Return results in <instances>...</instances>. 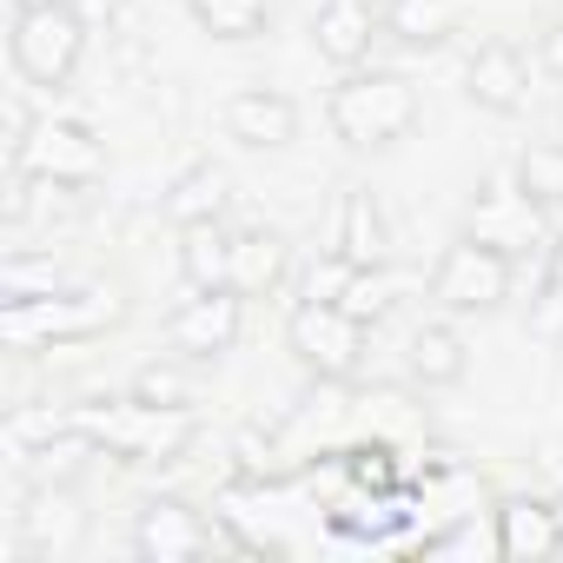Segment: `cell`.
<instances>
[{
	"label": "cell",
	"instance_id": "obj_10",
	"mask_svg": "<svg viewBox=\"0 0 563 563\" xmlns=\"http://www.w3.org/2000/svg\"><path fill=\"white\" fill-rule=\"evenodd\" d=\"M212 543H225V530L186 504V497H146L133 510V550L153 556V563H179V556H206Z\"/></svg>",
	"mask_w": 563,
	"mask_h": 563
},
{
	"label": "cell",
	"instance_id": "obj_8",
	"mask_svg": "<svg viewBox=\"0 0 563 563\" xmlns=\"http://www.w3.org/2000/svg\"><path fill=\"white\" fill-rule=\"evenodd\" d=\"M8 166H27V173H41L47 186H67V192H87V186H100L107 179V140L87 126V120H41L34 133H27V146H21V159H8Z\"/></svg>",
	"mask_w": 563,
	"mask_h": 563
},
{
	"label": "cell",
	"instance_id": "obj_4",
	"mask_svg": "<svg viewBox=\"0 0 563 563\" xmlns=\"http://www.w3.org/2000/svg\"><path fill=\"white\" fill-rule=\"evenodd\" d=\"M424 292H431V306H438L444 319H490V312H504V299L517 292V258L497 252V245H484V239H471V232H457V239L438 252Z\"/></svg>",
	"mask_w": 563,
	"mask_h": 563
},
{
	"label": "cell",
	"instance_id": "obj_5",
	"mask_svg": "<svg viewBox=\"0 0 563 563\" xmlns=\"http://www.w3.org/2000/svg\"><path fill=\"white\" fill-rule=\"evenodd\" d=\"M286 352L299 358V372H312L319 385H352L365 372V352H372V325L345 306H325V299H299L286 312Z\"/></svg>",
	"mask_w": 563,
	"mask_h": 563
},
{
	"label": "cell",
	"instance_id": "obj_13",
	"mask_svg": "<svg viewBox=\"0 0 563 563\" xmlns=\"http://www.w3.org/2000/svg\"><path fill=\"white\" fill-rule=\"evenodd\" d=\"M225 140H239L245 153H278V146H292L299 140V107L292 93H278V87H239L225 100Z\"/></svg>",
	"mask_w": 563,
	"mask_h": 563
},
{
	"label": "cell",
	"instance_id": "obj_18",
	"mask_svg": "<svg viewBox=\"0 0 563 563\" xmlns=\"http://www.w3.org/2000/svg\"><path fill=\"white\" fill-rule=\"evenodd\" d=\"M385 34L411 54H438L451 34H464V0H385Z\"/></svg>",
	"mask_w": 563,
	"mask_h": 563
},
{
	"label": "cell",
	"instance_id": "obj_17",
	"mask_svg": "<svg viewBox=\"0 0 563 563\" xmlns=\"http://www.w3.org/2000/svg\"><path fill=\"white\" fill-rule=\"evenodd\" d=\"M405 365H411V378L424 385V391H444V385H464V372H471V345H464V332H457V319H424L418 332H411V345H405Z\"/></svg>",
	"mask_w": 563,
	"mask_h": 563
},
{
	"label": "cell",
	"instance_id": "obj_29",
	"mask_svg": "<svg viewBox=\"0 0 563 563\" xmlns=\"http://www.w3.org/2000/svg\"><path fill=\"white\" fill-rule=\"evenodd\" d=\"M556 517H563V490H556Z\"/></svg>",
	"mask_w": 563,
	"mask_h": 563
},
{
	"label": "cell",
	"instance_id": "obj_22",
	"mask_svg": "<svg viewBox=\"0 0 563 563\" xmlns=\"http://www.w3.org/2000/svg\"><path fill=\"white\" fill-rule=\"evenodd\" d=\"M530 339L563 345V232H550V245H543V278L530 292Z\"/></svg>",
	"mask_w": 563,
	"mask_h": 563
},
{
	"label": "cell",
	"instance_id": "obj_3",
	"mask_svg": "<svg viewBox=\"0 0 563 563\" xmlns=\"http://www.w3.org/2000/svg\"><path fill=\"white\" fill-rule=\"evenodd\" d=\"M8 60L21 74V87L34 93H60L80 60H87V14L74 0H47V8H14L8 27Z\"/></svg>",
	"mask_w": 563,
	"mask_h": 563
},
{
	"label": "cell",
	"instance_id": "obj_1",
	"mask_svg": "<svg viewBox=\"0 0 563 563\" xmlns=\"http://www.w3.org/2000/svg\"><path fill=\"white\" fill-rule=\"evenodd\" d=\"M126 292L107 286V278H60V286L34 292V299H8L0 306V339H8V352L34 358V352H67V345H93L107 332L126 325Z\"/></svg>",
	"mask_w": 563,
	"mask_h": 563
},
{
	"label": "cell",
	"instance_id": "obj_24",
	"mask_svg": "<svg viewBox=\"0 0 563 563\" xmlns=\"http://www.w3.org/2000/svg\"><path fill=\"white\" fill-rule=\"evenodd\" d=\"M126 391H133L140 405H159V411H192V372H186V358H179V352H173V358L140 365Z\"/></svg>",
	"mask_w": 563,
	"mask_h": 563
},
{
	"label": "cell",
	"instance_id": "obj_25",
	"mask_svg": "<svg viewBox=\"0 0 563 563\" xmlns=\"http://www.w3.org/2000/svg\"><path fill=\"white\" fill-rule=\"evenodd\" d=\"M510 173L523 179V192H530L543 212H563V140H537V146H523Z\"/></svg>",
	"mask_w": 563,
	"mask_h": 563
},
{
	"label": "cell",
	"instance_id": "obj_2",
	"mask_svg": "<svg viewBox=\"0 0 563 563\" xmlns=\"http://www.w3.org/2000/svg\"><path fill=\"white\" fill-rule=\"evenodd\" d=\"M424 120V100L405 74L385 67H352L332 93H325V126L332 140H345L352 153H385L398 140H411Z\"/></svg>",
	"mask_w": 563,
	"mask_h": 563
},
{
	"label": "cell",
	"instance_id": "obj_20",
	"mask_svg": "<svg viewBox=\"0 0 563 563\" xmlns=\"http://www.w3.org/2000/svg\"><path fill=\"white\" fill-rule=\"evenodd\" d=\"M179 272H186V286H225V272H232V232H225V219H206V225L179 232Z\"/></svg>",
	"mask_w": 563,
	"mask_h": 563
},
{
	"label": "cell",
	"instance_id": "obj_26",
	"mask_svg": "<svg viewBox=\"0 0 563 563\" xmlns=\"http://www.w3.org/2000/svg\"><path fill=\"white\" fill-rule=\"evenodd\" d=\"M358 278H365V265H352L345 252H319L312 265H306V278H299V299H325V306H345L352 292H358Z\"/></svg>",
	"mask_w": 563,
	"mask_h": 563
},
{
	"label": "cell",
	"instance_id": "obj_19",
	"mask_svg": "<svg viewBox=\"0 0 563 563\" xmlns=\"http://www.w3.org/2000/svg\"><path fill=\"white\" fill-rule=\"evenodd\" d=\"M232 192H225V173L219 166H186L166 192V219L186 232V225H206V219H225Z\"/></svg>",
	"mask_w": 563,
	"mask_h": 563
},
{
	"label": "cell",
	"instance_id": "obj_27",
	"mask_svg": "<svg viewBox=\"0 0 563 563\" xmlns=\"http://www.w3.org/2000/svg\"><path fill=\"white\" fill-rule=\"evenodd\" d=\"M537 74L563 87V21H550V27L537 34Z\"/></svg>",
	"mask_w": 563,
	"mask_h": 563
},
{
	"label": "cell",
	"instance_id": "obj_15",
	"mask_svg": "<svg viewBox=\"0 0 563 563\" xmlns=\"http://www.w3.org/2000/svg\"><path fill=\"white\" fill-rule=\"evenodd\" d=\"M332 252H345L365 272L391 265V219H385L372 186H345L339 192V206H332Z\"/></svg>",
	"mask_w": 563,
	"mask_h": 563
},
{
	"label": "cell",
	"instance_id": "obj_12",
	"mask_svg": "<svg viewBox=\"0 0 563 563\" xmlns=\"http://www.w3.org/2000/svg\"><path fill=\"white\" fill-rule=\"evenodd\" d=\"M378 34H385V8H372V0H319V14H312V47L339 74L365 67Z\"/></svg>",
	"mask_w": 563,
	"mask_h": 563
},
{
	"label": "cell",
	"instance_id": "obj_21",
	"mask_svg": "<svg viewBox=\"0 0 563 563\" xmlns=\"http://www.w3.org/2000/svg\"><path fill=\"white\" fill-rule=\"evenodd\" d=\"M192 8V21L212 34V41H258L265 27H272V0H186Z\"/></svg>",
	"mask_w": 563,
	"mask_h": 563
},
{
	"label": "cell",
	"instance_id": "obj_7",
	"mask_svg": "<svg viewBox=\"0 0 563 563\" xmlns=\"http://www.w3.org/2000/svg\"><path fill=\"white\" fill-rule=\"evenodd\" d=\"M87 550V510L74 497V484H47L34 477L21 510H14V556H41V563H74Z\"/></svg>",
	"mask_w": 563,
	"mask_h": 563
},
{
	"label": "cell",
	"instance_id": "obj_16",
	"mask_svg": "<svg viewBox=\"0 0 563 563\" xmlns=\"http://www.w3.org/2000/svg\"><path fill=\"white\" fill-rule=\"evenodd\" d=\"M286 278H292V245L278 239L272 225L232 232V272H225V286H232L245 306H252V299H272Z\"/></svg>",
	"mask_w": 563,
	"mask_h": 563
},
{
	"label": "cell",
	"instance_id": "obj_28",
	"mask_svg": "<svg viewBox=\"0 0 563 563\" xmlns=\"http://www.w3.org/2000/svg\"><path fill=\"white\" fill-rule=\"evenodd\" d=\"M14 8H47V0H14Z\"/></svg>",
	"mask_w": 563,
	"mask_h": 563
},
{
	"label": "cell",
	"instance_id": "obj_23",
	"mask_svg": "<svg viewBox=\"0 0 563 563\" xmlns=\"http://www.w3.org/2000/svg\"><path fill=\"white\" fill-rule=\"evenodd\" d=\"M67 424H74V405H14L8 424H0V438H8L14 464H27V457H34L41 444H54Z\"/></svg>",
	"mask_w": 563,
	"mask_h": 563
},
{
	"label": "cell",
	"instance_id": "obj_14",
	"mask_svg": "<svg viewBox=\"0 0 563 563\" xmlns=\"http://www.w3.org/2000/svg\"><path fill=\"white\" fill-rule=\"evenodd\" d=\"M464 100L484 107V113H497V120L523 113L530 107V60L510 41H484L471 54V67H464Z\"/></svg>",
	"mask_w": 563,
	"mask_h": 563
},
{
	"label": "cell",
	"instance_id": "obj_11",
	"mask_svg": "<svg viewBox=\"0 0 563 563\" xmlns=\"http://www.w3.org/2000/svg\"><path fill=\"white\" fill-rule=\"evenodd\" d=\"M490 550H497L504 563H550V556H563L556 497H537V490L497 497V504H490Z\"/></svg>",
	"mask_w": 563,
	"mask_h": 563
},
{
	"label": "cell",
	"instance_id": "obj_9",
	"mask_svg": "<svg viewBox=\"0 0 563 563\" xmlns=\"http://www.w3.org/2000/svg\"><path fill=\"white\" fill-rule=\"evenodd\" d=\"M239 325L245 299L232 286H192V299H179L166 319V352H179L186 365H219L239 345Z\"/></svg>",
	"mask_w": 563,
	"mask_h": 563
},
{
	"label": "cell",
	"instance_id": "obj_6",
	"mask_svg": "<svg viewBox=\"0 0 563 563\" xmlns=\"http://www.w3.org/2000/svg\"><path fill=\"white\" fill-rule=\"evenodd\" d=\"M464 232L484 239V245H497V252H510V258H530V252L550 245V239H543V206L523 192L517 173H490V179L471 186V199H464Z\"/></svg>",
	"mask_w": 563,
	"mask_h": 563
}]
</instances>
